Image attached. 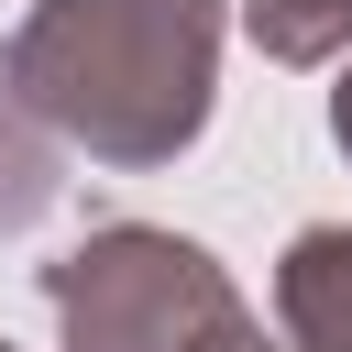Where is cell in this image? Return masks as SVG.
<instances>
[{
    "mask_svg": "<svg viewBox=\"0 0 352 352\" xmlns=\"http://www.w3.org/2000/svg\"><path fill=\"white\" fill-rule=\"evenodd\" d=\"M0 352H11V341H0Z\"/></svg>",
    "mask_w": 352,
    "mask_h": 352,
    "instance_id": "obj_8",
    "label": "cell"
},
{
    "mask_svg": "<svg viewBox=\"0 0 352 352\" xmlns=\"http://www.w3.org/2000/svg\"><path fill=\"white\" fill-rule=\"evenodd\" d=\"M253 33H264V55H286V66H319V55H341V33H352V0H253Z\"/></svg>",
    "mask_w": 352,
    "mask_h": 352,
    "instance_id": "obj_5",
    "label": "cell"
},
{
    "mask_svg": "<svg viewBox=\"0 0 352 352\" xmlns=\"http://www.w3.org/2000/svg\"><path fill=\"white\" fill-rule=\"evenodd\" d=\"M55 187H66V176H55V121L0 77V231L44 220V209H55Z\"/></svg>",
    "mask_w": 352,
    "mask_h": 352,
    "instance_id": "obj_4",
    "label": "cell"
},
{
    "mask_svg": "<svg viewBox=\"0 0 352 352\" xmlns=\"http://www.w3.org/2000/svg\"><path fill=\"white\" fill-rule=\"evenodd\" d=\"M209 352H264V330H253V319H242V308H231V319H220V330H209Z\"/></svg>",
    "mask_w": 352,
    "mask_h": 352,
    "instance_id": "obj_6",
    "label": "cell"
},
{
    "mask_svg": "<svg viewBox=\"0 0 352 352\" xmlns=\"http://www.w3.org/2000/svg\"><path fill=\"white\" fill-rule=\"evenodd\" d=\"M209 0H44L0 44V77L55 121V143H88L99 165H165L209 121Z\"/></svg>",
    "mask_w": 352,
    "mask_h": 352,
    "instance_id": "obj_1",
    "label": "cell"
},
{
    "mask_svg": "<svg viewBox=\"0 0 352 352\" xmlns=\"http://www.w3.org/2000/svg\"><path fill=\"white\" fill-rule=\"evenodd\" d=\"M275 297H286V330L308 352H352V231H308L286 253Z\"/></svg>",
    "mask_w": 352,
    "mask_h": 352,
    "instance_id": "obj_3",
    "label": "cell"
},
{
    "mask_svg": "<svg viewBox=\"0 0 352 352\" xmlns=\"http://www.w3.org/2000/svg\"><path fill=\"white\" fill-rule=\"evenodd\" d=\"M330 132H341V154H352V66H341V88H330Z\"/></svg>",
    "mask_w": 352,
    "mask_h": 352,
    "instance_id": "obj_7",
    "label": "cell"
},
{
    "mask_svg": "<svg viewBox=\"0 0 352 352\" xmlns=\"http://www.w3.org/2000/svg\"><path fill=\"white\" fill-rule=\"evenodd\" d=\"M44 297L66 319V352H209V330L231 319L220 264L176 231H143V220L44 264Z\"/></svg>",
    "mask_w": 352,
    "mask_h": 352,
    "instance_id": "obj_2",
    "label": "cell"
}]
</instances>
